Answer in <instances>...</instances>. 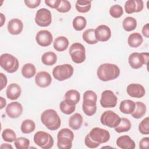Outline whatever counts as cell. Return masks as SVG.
<instances>
[{
	"label": "cell",
	"instance_id": "obj_1",
	"mask_svg": "<svg viewBox=\"0 0 149 149\" xmlns=\"http://www.w3.org/2000/svg\"><path fill=\"white\" fill-rule=\"evenodd\" d=\"M97 74L98 79L101 81H110L118 77L120 74V69L115 64L103 63L98 67Z\"/></svg>",
	"mask_w": 149,
	"mask_h": 149
},
{
	"label": "cell",
	"instance_id": "obj_2",
	"mask_svg": "<svg viewBox=\"0 0 149 149\" xmlns=\"http://www.w3.org/2000/svg\"><path fill=\"white\" fill-rule=\"evenodd\" d=\"M41 121L50 130L58 129L61 124L58 113L52 109H48L42 112L41 115Z\"/></svg>",
	"mask_w": 149,
	"mask_h": 149
},
{
	"label": "cell",
	"instance_id": "obj_3",
	"mask_svg": "<svg viewBox=\"0 0 149 149\" xmlns=\"http://www.w3.org/2000/svg\"><path fill=\"white\" fill-rule=\"evenodd\" d=\"M74 139L73 132L68 128H63L59 131L57 135V146L60 149H69L72 147Z\"/></svg>",
	"mask_w": 149,
	"mask_h": 149
},
{
	"label": "cell",
	"instance_id": "obj_4",
	"mask_svg": "<svg viewBox=\"0 0 149 149\" xmlns=\"http://www.w3.org/2000/svg\"><path fill=\"white\" fill-rule=\"evenodd\" d=\"M0 65L6 72L12 73L17 71L19 66L17 59L9 54H3L0 56Z\"/></svg>",
	"mask_w": 149,
	"mask_h": 149
},
{
	"label": "cell",
	"instance_id": "obj_5",
	"mask_svg": "<svg viewBox=\"0 0 149 149\" xmlns=\"http://www.w3.org/2000/svg\"><path fill=\"white\" fill-rule=\"evenodd\" d=\"M73 68L70 64H63L55 66L52 70L54 77L58 81L69 79L73 74Z\"/></svg>",
	"mask_w": 149,
	"mask_h": 149
},
{
	"label": "cell",
	"instance_id": "obj_6",
	"mask_svg": "<svg viewBox=\"0 0 149 149\" xmlns=\"http://www.w3.org/2000/svg\"><path fill=\"white\" fill-rule=\"evenodd\" d=\"M34 141L43 149L51 148L54 146V139L52 136L44 131H38L34 136Z\"/></svg>",
	"mask_w": 149,
	"mask_h": 149
},
{
	"label": "cell",
	"instance_id": "obj_7",
	"mask_svg": "<svg viewBox=\"0 0 149 149\" xmlns=\"http://www.w3.org/2000/svg\"><path fill=\"white\" fill-rule=\"evenodd\" d=\"M69 54L72 60L76 63H81L86 60V49L83 44L74 42L69 48Z\"/></svg>",
	"mask_w": 149,
	"mask_h": 149
},
{
	"label": "cell",
	"instance_id": "obj_8",
	"mask_svg": "<svg viewBox=\"0 0 149 149\" xmlns=\"http://www.w3.org/2000/svg\"><path fill=\"white\" fill-rule=\"evenodd\" d=\"M148 52H133L129 55L128 62L133 69H137L141 68L144 64H148Z\"/></svg>",
	"mask_w": 149,
	"mask_h": 149
},
{
	"label": "cell",
	"instance_id": "obj_9",
	"mask_svg": "<svg viewBox=\"0 0 149 149\" xmlns=\"http://www.w3.org/2000/svg\"><path fill=\"white\" fill-rule=\"evenodd\" d=\"M88 134L91 140L100 144L107 143L110 139L109 132L100 127H94Z\"/></svg>",
	"mask_w": 149,
	"mask_h": 149
},
{
	"label": "cell",
	"instance_id": "obj_10",
	"mask_svg": "<svg viewBox=\"0 0 149 149\" xmlns=\"http://www.w3.org/2000/svg\"><path fill=\"white\" fill-rule=\"evenodd\" d=\"M120 118L115 112L112 111H106L102 113L100 118L101 123L109 127H115L120 122Z\"/></svg>",
	"mask_w": 149,
	"mask_h": 149
},
{
	"label": "cell",
	"instance_id": "obj_11",
	"mask_svg": "<svg viewBox=\"0 0 149 149\" xmlns=\"http://www.w3.org/2000/svg\"><path fill=\"white\" fill-rule=\"evenodd\" d=\"M35 22L40 27L49 26L52 22V15L51 12L46 8L38 9L36 15Z\"/></svg>",
	"mask_w": 149,
	"mask_h": 149
},
{
	"label": "cell",
	"instance_id": "obj_12",
	"mask_svg": "<svg viewBox=\"0 0 149 149\" xmlns=\"http://www.w3.org/2000/svg\"><path fill=\"white\" fill-rule=\"evenodd\" d=\"M118 98L113 92L109 90H104L100 99V104L104 108H114L117 104Z\"/></svg>",
	"mask_w": 149,
	"mask_h": 149
},
{
	"label": "cell",
	"instance_id": "obj_13",
	"mask_svg": "<svg viewBox=\"0 0 149 149\" xmlns=\"http://www.w3.org/2000/svg\"><path fill=\"white\" fill-rule=\"evenodd\" d=\"M36 40L37 44L42 47H48L51 44L53 41V37L48 30H43L39 31L36 36Z\"/></svg>",
	"mask_w": 149,
	"mask_h": 149
},
{
	"label": "cell",
	"instance_id": "obj_14",
	"mask_svg": "<svg viewBox=\"0 0 149 149\" xmlns=\"http://www.w3.org/2000/svg\"><path fill=\"white\" fill-rule=\"evenodd\" d=\"M94 30L95 36L98 41H107L111 37V29L107 25H100Z\"/></svg>",
	"mask_w": 149,
	"mask_h": 149
},
{
	"label": "cell",
	"instance_id": "obj_15",
	"mask_svg": "<svg viewBox=\"0 0 149 149\" xmlns=\"http://www.w3.org/2000/svg\"><path fill=\"white\" fill-rule=\"evenodd\" d=\"M7 115L13 119L20 116L23 112V107L21 104L18 102H12L9 103L5 109Z\"/></svg>",
	"mask_w": 149,
	"mask_h": 149
},
{
	"label": "cell",
	"instance_id": "obj_16",
	"mask_svg": "<svg viewBox=\"0 0 149 149\" xmlns=\"http://www.w3.org/2000/svg\"><path fill=\"white\" fill-rule=\"evenodd\" d=\"M127 94L133 98H140L143 97L146 93L144 87L137 83H132L127 86L126 88Z\"/></svg>",
	"mask_w": 149,
	"mask_h": 149
},
{
	"label": "cell",
	"instance_id": "obj_17",
	"mask_svg": "<svg viewBox=\"0 0 149 149\" xmlns=\"http://www.w3.org/2000/svg\"><path fill=\"white\" fill-rule=\"evenodd\" d=\"M143 7L144 3L141 0H128L125 4V12L128 14L140 12Z\"/></svg>",
	"mask_w": 149,
	"mask_h": 149
},
{
	"label": "cell",
	"instance_id": "obj_18",
	"mask_svg": "<svg viewBox=\"0 0 149 149\" xmlns=\"http://www.w3.org/2000/svg\"><path fill=\"white\" fill-rule=\"evenodd\" d=\"M35 81L36 84L42 88L49 86L52 81L51 74L45 71H41L37 73L35 77Z\"/></svg>",
	"mask_w": 149,
	"mask_h": 149
},
{
	"label": "cell",
	"instance_id": "obj_19",
	"mask_svg": "<svg viewBox=\"0 0 149 149\" xmlns=\"http://www.w3.org/2000/svg\"><path fill=\"white\" fill-rule=\"evenodd\" d=\"M23 22L19 19L15 18L11 19L8 24V30L9 33L13 35L19 34L23 30Z\"/></svg>",
	"mask_w": 149,
	"mask_h": 149
},
{
	"label": "cell",
	"instance_id": "obj_20",
	"mask_svg": "<svg viewBox=\"0 0 149 149\" xmlns=\"http://www.w3.org/2000/svg\"><path fill=\"white\" fill-rule=\"evenodd\" d=\"M116 145L122 149H134L136 147L134 141L127 135L119 137L116 140Z\"/></svg>",
	"mask_w": 149,
	"mask_h": 149
},
{
	"label": "cell",
	"instance_id": "obj_21",
	"mask_svg": "<svg viewBox=\"0 0 149 149\" xmlns=\"http://www.w3.org/2000/svg\"><path fill=\"white\" fill-rule=\"evenodd\" d=\"M21 93V87L16 83L10 84L8 86L6 91L7 97L11 100H17L20 96Z\"/></svg>",
	"mask_w": 149,
	"mask_h": 149
},
{
	"label": "cell",
	"instance_id": "obj_22",
	"mask_svg": "<svg viewBox=\"0 0 149 149\" xmlns=\"http://www.w3.org/2000/svg\"><path fill=\"white\" fill-rule=\"evenodd\" d=\"M80 95L78 91L76 90H69L65 93V101L70 104L76 105L80 101Z\"/></svg>",
	"mask_w": 149,
	"mask_h": 149
},
{
	"label": "cell",
	"instance_id": "obj_23",
	"mask_svg": "<svg viewBox=\"0 0 149 149\" xmlns=\"http://www.w3.org/2000/svg\"><path fill=\"white\" fill-rule=\"evenodd\" d=\"M69 45L68 39L64 36H59L55 38L54 41L53 46L54 49L59 52L66 50Z\"/></svg>",
	"mask_w": 149,
	"mask_h": 149
},
{
	"label": "cell",
	"instance_id": "obj_24",
	"mask_svg": "<svg viewBox=\"0 0 149 149\" xmlns=\"http://www.w3.org/2000/svg\"><path fill=\"white\" fill-rule=\"evenodd\" d=\"M135 102L130 100H125L120 103L119 110L123 113L131 114L134 110Z\"/></svg>",
	"mask_w": 149,
	"mask_h": 149
},
{
	"label": "cell",
	"instance_id": "obj_25",
	"mask_svg": "<svg viewBox=\"0 0 149 149\" xmlns=\"http://www.w3.org/2000/svg\"><path fill=\"white\" fill-rule=\"evenodd\" d=\"M83 123V117L81 114L76 113L72 115L69 119V127L74 130L79 129Z\"/></svg>",
	"mask_w": 149,
	"mask_h": 149
},
{
	"label": "cell",
	"instance_id": "obj_26",
	"mask_svg": "<svg viewBox=\"0 0 149 149\" xmlns=\"http://www.w3.org/2000/svg\"><path fill=\"white\" fill-rule=\"evenodd\" d=\"M82 109L84 113L88 116L94 115L97 111V102L93 101H83L82 104Z\"/></svg>",
	"mask_w": 149,
	"mask_h": 149
},
{
	"label": "cell",
	"instance_id": "obj_27",
	"mask_svg": "<svg viewBox=\"0 0 149 149\" xmlns=\"http://www.w3.org/2000/svg\"><path fill=\"white\" fill-rule=\"evenodd\" d=\"M143 38L141 35L139 33H133L129 35L127 42L129 45L132 48H137L139 47L143 42Z\"/></svg>",
	"mask_w": 149,
	"mask_h": 149
},
{
	"label": "cell",
	"instance_id": "obj_28",
	"mask_svg": "<svg viewBox=\"0 0 149 149\" xmlns=\"http://www.w3.org/2000/svg\"><path fill=\"white\" fill-rule=\"evenodd\" d=\"M135 109L131 114L134 118L140 119L145 115L147 110L146 106L143 102L140 101H137L135 102Z\"/></svg>",
	"mask_w": 149,
	"mask_h": 149
},
{
	"label": "cell",
	"instance_id": "obj_29",
	"mask_svg": "<svg viewBox=\"0 0 149 149\" xmlns=\"http://www.w3.org/2000/svg\"><path fill=\"white\" fill-rule=\"evenodd\" d=\"M57 61L56 55L51 51L45 52L41 57V61L45 65L52 66L54 65Z\"/></svg>",
	"mask_w": 149,
	"mask_h": 149
},
{
	"label": "cell",
	"instance_id": "obj_30",
	"mask_svg": "<svg viewBox=\"0 0 149 149\" xmlns=\"http://www.w3.org/2000/svg\"><path fill=\"white\" fill-rule=\"evenodd\" d=\"M83 40L88 44H95L98 42L95 36V30L93 29H89L85 30L82 35Z\"/></svg>",
	"mask_w": 149,
	"mask_h": 149
},
{
	"label": "cell",
	"instance_id": "obj_31",
	"mask_svg": "<svg viewBox=\"0 0 149 149\" xmlns=\"http://www.w3.org/2000/svg\"><path fill=\"white\" fill-rule=\"evenodd\" d=\"M36 72V69L34 65L32 63H28L23 65L22 68V75L27 79H30L33 77Z\"/></svg>",
	"mask_w": 149,
	"mask_h": 149
},
{
	"label": "cell",
	"instance_id": "obj_32",
	"mask_svg": "<svg viewBox=\"0 0 149 149\" xmlns=\"http://www.w3.org/2000/svg\"><path fill=\"white\" fill-rule=\"evenodd\" d=\"M122 26L126 31H131L134 30L137 27V21L133 17H126L122 22Z\"/></svg>",
	"mask_w": 149,
	"mask_h": 149
},
{
	"label": "cell",
	"instance_id": "obj_33",
	"mask_svg": "<svg viewBox=\"0 0 149 149\" xmlns=\"http://www.w3.org/2000/svg\"><path fill=\"white\" fill-rule=\"evenodd\" d=\"M131 129L130 121L125 118H120V122L118 126L115 127V130L118 133L128 132Z\"/></svg>",
	"mask_w": 149,
	"mask_h": 149
},
{
	"label": "cell",
	"instance_id": "obj_34",
	"mask_svg": "<svg viewBox=\"0 0 149 149\" xmlns=\"http://www.w3.org/2000/svg\"><path fill=\"white\" fill-rule=\"evenodd\" d=\"M36 128V124L33 120L26 119L21 125V131L24 134H29L33 132Z\"/></svg>",
	"mask_w": 149,
	"mask_h": 149
},
{
	"label": "cell",
	"instance_id": "obj_35",
	"mask_svg": "<svg viewBox=\"0 0 149 149\" xmlns=\"http://www.w3.org/2000/svg\"><path fill=\"white\" fill-rule=\"evenodd\" d=\"M76 9L80 13H86L88 12L91 6V1L78 0L76 3Z\"/></svg>",
	"mask_w": 149,
	"mask_h": 149
},
{
	"label": "cell",
	"instance_id": "obj_36",
	"mask_svg": "<svg viewBox=\"0 0 149 149\" xmlns=\"http://www.w3.org/2000/svg\"><path fill=\"white\" fill-rule=\"evenodd\" d=\"M73 27L77 31H81L85 28L87 21L85 17L81 16H78L74 17L73 20Z\"/></svg>",
	"mask_w": 149,
	"mask_h": 149
},
{
	"label": "cell",
	"instance_id": "obj_37",
	"mask_svg": "<svg viewBox=\"0 0 149 149\" xmlns=\"http://www.w3.org/2000/svg\"><path fill=\"white\" fill-rule=\"evenodd\" d=\"M2 137L4 141L12 143L16 139V134L12 129H5L2 133Z\"/></svg>",
	"mask_w": 149,
	"mask_h": 149
},
{
	"label": "cell",
	"instance_id": "obj_38",
	"mask_svg": "<svg viewBox=\"0 0 149 149\" xmlns=\"http://www.w3.org/2000/svg\"><path fill=\"white\" fill-rule=\"evenodd\" d=\"M59 108L62 113L66 115H70L75 111L76 106L74 105H70L63 100L60 102Z\"/></svg>",
	"mask_w": 149,
	"mask_h": 149
},
{
	"label": "cell",
	"instance_id": "obj_39",
	"mask_svg": "<svg viewBox=\"0 0 149 149\" xmlns=\"http://www.w3.org/2000/svg\"><path fill=\"white\" fill-rule=\"evenodd\" d=\"M15 146L17 149H27L29 148L30 140L23 137L16 138L15 141Z\"/></svg>",
	"mask_w": 149,
	"mask_h": 149
},
{
	"label": "cell",
	"instance_id": "obj_40",
	"mask_svg": "<svg viewBox=\"0 0 149 149\" xmlns=\"http://www.w3.org/2000/svg\"><path fill=\"white\" fill-rule=\"evenodd\" d=\"M123 10L122 7L119 5H114L109 9V14L114 18H119L123 15Z\"/></svg>",
	"mask_w": 149,
	"mask_h": 149
},
{
	"label": "cell",
	"instance_id": "obj_41",
	"mask_svg": "<svg viewBox=\"0 0 149 149\" xmlns=\"http://www.w3.org/2000/svg\"><path fill=\"white\" fill-rule=\"evenodd\" d=\"M139 130L143 134H149V118L146 117L144 118L139 125Z\"/></svg>",
	"mask_w": 149,
	"mask_h": 149
},
{
	"label": "cell",
	"instance_id": "obj_42",
	"mask_svg": "<svg viewBox=\"0 0 149 149\" xmlns=\"http://www.w3.org/2000/svg\"><path fill=\"white\" fill-rule=\"evenodd\" d=\"M71 9V4L67 0H61V3L56 10L61 13H66Z\"/></svg>",
	"mask_w": 149,
	"mask_h": 149
},
{
	"label": "cell",
	"instance_id": "obj_43",
	"mask_svg": "<svg viewBox=\"0 0 149 149\" xmlns=\"http://www.w3.org/2000/svg\"><path fill=\"white\" fill-rule=\"evenodd\" d=\"M97 95L96 93L92 90H87L83 94V101H93L97 102Z\"/></svg>",
	"mask_w": 149,
	"mask_h": 149
},
{
	"label": "cell",
	"instance_id": "obj_44",
	"mask_svg": "<svg viewBox=\"0 0 149 149\" xmlns=\"http://www.w3.org/2000/svg\"><path fill=\"white\" fill-rule=\"evenodd\" d=\"M84 143L87 147L90 148H95L98 147L100 146L99 143H95L93 140H91V139L89 137L88 134H87L85 137Z\"/></svg>",
	"mask_w": 149,
	"mask_h": 149
},
{
	"label": "cell",
	"instance_id": "obj_45",
	"mask_svg": "<svg viewBox=\"0 0 149 149\" xmlns=\"http://www.w3.org/2000/svg\"><path fill=\"white\" fill-rule=\"evenodd\" d=\"M26 6L30 9H34L38 6L41 3L40 0H25L24 1Z\"/></svg>",
	"mask_w": 149,
	"mask_h": 149
},
{
	"label": "cell",
	"instance_id": "obj_46",
	"mask_svg": "<svg viewBox=\"0 0 149 149\" xmlns=\"http://www.w3.org/2000/svg\"><path fill=\"white\" fill-rule=\"evenodd\" d=\"M45 3L49 7L56 9L61 4V0H45Z\"/></svg>",
	"mask_w": 149,
	"mask_h": 149
},
{
	"label": "cell",
	"instance_id": "obj_47",
	"mask_svg": "<svg viewBox=\"0 0 149 149\" xmlns=\"http://www.w3.org/2000/svg\"><path fill=\"white\" fill-rule=\"evenodd\" d=\"M149 147V137H146L141 139L139 143V148L140 149H148Z\"/></svg>",
	"mask_w": 149,
	"mask_h": 149
},
{
	"label": "cell",
	"instance_id": "obj_48",
	"mask_svg": "<svg viewBox=\"0 0 149 149\" xmlns=\"http://www.w3.org/2000/svg\"><path fill=\"white\" fill-rule=\"evenodd\" d=\"M0 79H1V89H0V90H2L4 87H6L8 80H7L6 76L3 73H0Z\"/></svg>",
	"mask_w": 149,
	"mask_h": 149
},
{
	"label": "cell",
	"instance_id": "obj_49",
	"mask_svg": "<svg viewBox=\"0 0 149 149\" xmlns=\"http://www.w3.org/2000/svg\"><path fill=\"white\" fill-rule=\"evenodd\" d=\"M142 33L146 38H149V24H145L142 29Z\"/></svg>",
	"mask_w": 149,
	"mask_h": 149
},
{
	"label": "cell",
	"instance_id": "obj_50",
	"mask_svg": "<svg viewBox=\"0 0 149 149\" xmlns=\"http://www.w3.org/2000/svg\"><path fill=\"white\" fill-rule=\"evenodd\" d=\"M0 100H1V107H0V108L2 109L5 107V105L6 104V100L5 98H3L2 97H0Z\"/></svg>",
	"mask_w": 149,
	"mask_h": 149
},
{
	"label": "cell",
	"instance_id": "obj_51",
	"mask_svg": "<svg viewBox=\"0 0 149 149\" xmlns=\"http://www.w3.org/2000/svg\"><path fill=\"white\" fill-rule=\"evenodd\" d=\"M1 148H11L12 149L13 147L10 144H7V143H5V144H2V145L1 146Z\"/></svg>",
	"mask_w": 149,
	"mask_h": 149
},
{
	"label": "cell",
	"instance_id": "obj_52",
	"mask_svg": "<svg viewBox=\"0 0 149 149\" xmlns=\"http://www.w3.org/2000/svg\"><path fill=\"white\" fill-rule=\"evenodd\" d=\"M5 22V16L3 15V13H1V27L3 26Z\"/></svg>",
	"mask_w": 149,
	"mask_h": 149
}]
</instances>
